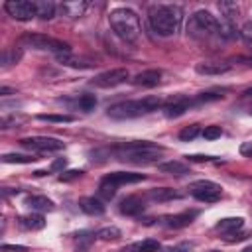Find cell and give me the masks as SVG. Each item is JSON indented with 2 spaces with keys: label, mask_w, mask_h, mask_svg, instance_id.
Instances as JSON below:
<instances>
[{
  "label": "cell",
  "mask_w": 252,
  "mask_h": 252,
  "mask_svg": "<svg viewBox=\"0 0 252 252\" xmlns=\"http://www.w3.org/2000/svg\"><path fill=\"white\" fill-rule=\"evenodd\" d=\"M165 252H191V244H187V242H181V244L169 246Z\"/></svg>",
  "instance_id": "38"
},
{
  "label": "cell",
  "mask_w": 252,
  "mask_h": 252,
  "mask_svg": "<svg viewBox=\"0 0 252 252\" xmlns=\"http://www.w3.org/2000/svg\"><path fill=\"white\" fill-rule=\"evenodd\" d=\"M248 114H250V116H252V104H250V108H248Z\"/></svg>",
  "instance_id": "46"
},
{
  "label": "cell",
  "mask_w": 252,
  "mask_h": 252,
  "mask_svg": "<svg viewBox=\"0 0 252 252\" xmlns=\"http://www.w3.org/2000/svg\"><path fill=\"white\" fill-rule=\"evenodd\" d=\"M220 32V20L217 16H213L207 10H197L191 14L189 24H187V33L191 37L197 39H205V37H213L219 35Z\"/></svg>",
  "instance_id": "5"
},
{
  "label": "cell",
  "mask_w": 252,
  "mask_h": 252,
  "mask_svg": "<svg viewBox=\"0 0 252 252\" xmlns=\"http://www.w3.org/2000/svg\"><path fill=\"white\" fill-rule=\"evenodd\" d=\"M240 154L246 156V158H252V142H244L240 146Z\"/></svg>",
  "instance_id": "41"
},
{
  "label": "cell",
  "mask_w": 252,
  "mask_h": 252,
  "mask_svg": "<svg viewBox=\"0 0 252 252\" xmlns=\"http://www.w3.org/2000/svg\"><path fill=\"white\" fill-rule=\"evenodd\" d=\"M96 238H100V240H116V238H120V230L116 226H104V228L96 230Z\"/></svg>",
  "instance_id": "31"
},
{
  "label": "cell",
  "mask_w": 252,
  "mask_h": 252,
  "mask_svg": "<svg viewBox=\"0 0 252 252\" xmlns=\"http://www.w3.org/2000/svg\"><path fill=\"white\" fill-rule=\"evenodd\" d=\"M77 106H79L81 110H85V112H91V110H94V106H96V96L85 93V94H81V96L77 98Z\"/></svg>",
  "instance_id": "29"
},
{
  "label": "cell",
  "mask_w": 252,
  "mask_h": 252,
  "mask_svg": "<svg viewBox=\"0 0 252 252\" xmlns=\"http://www.w3.org/2000/svg\"><path fill=\"white\" fill-rule=\"evenodd\" d=\"M161 106H163V102H161L159 96H144V98H138V100L116 102V104L108 106L106 114L110 118H116V120H126V118H138V116L150 114V112H154Z\"/></svg>",
  "instance_id": "3"
},
{
  "label": "cell",
  "mask_w": 252,
  "mask_h": 252,
  "mask_svg": "<svg viewBox=\"0 0 252 252\" xmlns=\"http://www.w3.org/2000/svg\"><path fill=\"white\" fill-rule=\"evenodd\" d=\"M20 144L28 150L35 152H59L63 150V142L51 136H32V138H22Z\"/></svg>",
  "instance_id": "9"
},
{
  "label": "cell",
  "mask_w": 252,
  "mask_h": 252,
  "mask_svg": "<svg viewBox=\"0 0 252 252\" xmlns=\"http://www.w3.org/2000/svg\"><path fill=\"white\" fill-rule=\"evenodd\" d=\"M158 169L161 173H169V175H185L189 173V165H185L183 161H165V163H159Z\"/></svg>",
  "instance_id": "25"
},
{
  "label": "cell",
  "mask_w": 252,
  "mask_h": 252,
  "mask_svg": "<svg viewBox=\"0 0 252 252\" xmlns=\"http://www.w3.org/2000/svg\"><path fill=\"white\" fill-rule=\"evenodd\" d=\"M114 154L122 161L152 163V161H156L163 154V148L158 146V144H152V142L142 140V142H126V144H120V146L114 148Z\"/></svg>",
  "instance_id": "4"
},
{
  "label": "cell",
  "mask_w": 252,
  "mask_h": 252,
  "mask_svg": "<svg viewBox=\"0 0 252 252\" xmlns=\"http://www.w3.org/2000/svg\"><path fill=\"white\" fill-rule=\"evenodd\" d=\"M108 24H110L112 32H114L120 39L128 41V43L138 41L140 35H142L140 18H138V14H136L134 10H130V8H116V10H112L110 16H108Z\"/></svg>",
  "instance_id": "2"
},
{
  "label": "cell",
  "mask_w": 252,
  "mask_h": 252,
  "mask_svg": "<svg viewBox=\"0 0 252 252\" xmlns=\"http://www.w3.org/2000/svg\"><path fill=\"white\" fill-rule=\"evenodd\" d=\"M189 193L197 199V201H203V203H215L220 199L222 195V189L219 183L215 181H209V179H199L195 183L189 185Z\"/></svg>",
  "instance_id": "7"
},
{
  "label": "cell",
  "mask_w": 252,
  "mask_h": 252,
  "mask_svg": "<svg viewBox=\"0 0 252 252\" xmlns=\"http://www.w3.org/2000/svg\"><path fill=\"white\" fill-rule=\"evenodd\" d=\"M87 6H89V4H87L85 0H67V2H63V4L59 6V10H61V14H63L65 18L77 20V18H81V16L85 14Z\"/></svg>",
  "instance_id": "14"
},
{
  "label": "cell",
  "mask_w": 252,
  "mask_h": 252,
  "mask_svg": "<svg viewBox=\"0 0 252 252\" xmlns=\"http://www.w3.org/2000/svg\"><path fill=\"white\" fill-rule=\"evenodd\" d=\"M20 59H22V49L12 47L2 53V65H12V63H18Z\"/></svg>",
  "instance_id": "32"
},
{
  "label": "cell",
  "mask_w": 252,
  "mask_h": 252,
  "mask_svg": "<svg viewBox=\"0 0 252 252\" xmlns=\"http://www.w3.org/2000/svg\"><path fill=\"white\" fill-rule=\"evenodd\" d=\"M146 175L144 173H134V171H114V173H108L102 177V181L114 185V187H120V185H128V183H138V181H144Z\"/></svg>",
  "instance_id": "12"
},
{
  "label": "cell",
  "mask_w": 252,
  "mask_h": 252,
  "mask_svg": "<svg viewBox=\"0 0 252 252\" xmlns=\"http://www.w3.org/2000/svg\"><path fill=\"white\" fill-rule=\"evenodd\" d=\"M128 79H130L128 69L118 67V69H110V71H104V73L96 75L93 79V85L94 87H100V89H110V87H116V85L126 83Z\"/></svg>",
  "instance_id": "10"
},
{
  "label": "cell",
  "mask_w": 252,
  "mask_h": 252,
  "mask_svg": "<svg viewBox=\"0 0 252 252\" xmlns=\"http://www.w3.org/2000/svg\"><path fill=\"white\" fill-rule=\"evenodd\" d=\"M179 197H181V195H179L175 189H169V187H156V189H150V191H148V199L158 201V203L171 201V199H179Z\"/></svg>",
  "instance_id": "19"
},
{
  "label": "cell",
  "mask_w": 252,
  "mask_h": 252,
  "mask_svg": "<svg viewBox=\"0 0 252 252\" xmlns=\"http://www.w3.org/2000/svg\"><path fill=\"white\" fill-rule=\"evenodd\" d=\"M98 195H100L102 199H106V201H110V199H112V197L116 195V187L100 179V185H98Z\"/></svg>",
  "instance_id": "33"
},
{
  "label": "cell",
  "mask_w": 252,
  "mask_h": 252,
  "mask_svg": "<svg viewBox=\"0 0 252 252\" xmlns=\"http://www.w3.org/2000/svg\"><path fill=\"white\" fill-rule=\"evenodd\" d=\"M242 252H252V248H246V250H242Z\"/></svg>",
  "instance_id": "47"
},
{
  "label": "cell",
  "mask_w": 252,
  "mask_h": 252,
  "mask_svg": "<svg viewBox=\"0 0 252 252\" xmlns=\"http://www.w3.org/2000/svg\"><path fill=\"white\" fill-rule=\"evenodd\" d=\"M242 96H252V89H246V91L242 93Z\"/></svg>",
  "instance_id": "45"
},
{
  "label": "cell",
  "mask_w": 252,
  "mask_h": 252,
  "mask_svg": "<svg viewBox=\"0 0 252 252\" xmlns=\"http://www.w3.org/2000/svg\"><path fill=\"white\" fill-rule=\"evenodd\" d=\"M20 224L24 228H28V230H39V228L45 226V219L39 213H30V215L20 217Z\"/></svg>",
  "instance_id": "22"
},
{
  "label": "cell",
  "mask_w": 252,
  "mask_h": 252,
  "mask_svg": "<svg viewBox=\"0 0 252 252\" xmlns=\"http://www.w3.org/2000/svg\"><path fill=\"white\" fill-rule=\"evenodd\" d=\"M79 205L87 215H102L104 213V203L96 197H83L79 201Z\"/></svg>",
  "instance_id": "20"
},
{
  "label": "cell",
  "mask_w": 252,
  "mask_h": 252,
  "mask_svg": "<svg viewBox=\"0 0 252 252\" xmlns=\"http://www.w3.org/2000/svg\"><path fill=\"white\" fill-rule=\"evenodd\" d=\"M4 10L8 16H12L14 20H20V22H28L37 16L35 2H30V0H8V2H4Z\"/></svg>",
  "instance_id": "8"
},
{
  "label": "cell",
  "mask_w": 252,
  "mask_h": 252,
  "mask_svg": "<svg viewBox=\"0 0 252 252\" xmlns=\"http://www.w3.org/2000/svg\"><path fill=\"white\" fill-rule=\"evenodd\" d=\"M83 175L81 169H69V171H61L59 175V181H73V179H79Z\"/></svg>",
  "instance_id": "37"
},
{
  "label": "cell",
  "mask_w": 252,
  "mask_h": 252,
  "mask_svg": "<svg viewBox=\"0 0 252 252\" xmlns=\"http://www.w3.org/2000/svg\"><path fill=\"white\" fill-rule=\"evenodd\" d=\"M65 165H67V159H65V158H59V159H55V161L51 163V171H61Z\"/></svg>",
  "instance_id": "40"
},
{
  "label": "cell",
  "mask_w": 252,
  "mask_h": 252,
  "mask_svg": "<svg viewBox=\"0 0 252 252\" xmlns=\"http://www.w3.org/2000/svg\"><path fill=\"white\" fill-rule=\"evenodd\" d=\"M220 134H222L220 126H207L203 130V138L205 140H217V138H220Z\"/></svg>",
  "instance_id": "36"
},
{
  "label": "cell",
  "mask_w": 252,
  "mask_h": 252,
  "mask_svg": "<svg viewBox=\"0 0 252 252\" xmlns=\"http://www.w3.org/2000/svg\"><path fill=\"white\" fill-rule=\"evenodd\" d=\"M12 93L16 94V91H12V89H8V87H2V89H0V94H4V96H6V94H12Z\"/></svg>",
  "instance_id": "44"
},
{
  "label": "cell",
  "mask_w": 252,
  "mask_h": 252,
  "mask_svg": "<svg viewBox=\"0 0 252 252\" xmlns=\"http://www.w3.org/2000/svg\"><path fill=\"white\" fill-rule=\"evenodd\" d=\"M195 71L199 75L205 77H213V75H224L230 71V63H222V61H201L195 65Z\"/></svg>",
  "instance_id": "13"
},
{
  "label": "cell",
  "mask_w": 252,
  "mask_h": 252,
  "mask_svg": "<svg viewBox=\"0 0 252 252\" xmlns=\"http://www.w3.org/2000/svg\"><path fill=\"white\" fill-rule=\"evenodd\" d=\"M37 158H32V156H24V154H4L2 156V161L4 163H32L35 161Z\"/></svg>",
  "instance_id": "30"
},
{
  "label": "cell",
  "mask_w": 252,
  "mask_h": 252,
  "mask_svg": "<svg viewBox=\"0 0 252 252\" xmlns=\"http://www.w3.org/2000/svg\"><path fill=\"white\" fill-rule=\"evenodd\" d=\"M118 209H120V213L126 215V217H136V215H140V213L144 211V203H142V199L130 195V197H126V199L120 201Z\"/></svg>",
  "instance_id": "17"
},
{
  "label": "cell",
  "mask_w": 252,
  "mask_h": 252,
  "mask_svg": "<svg viewBox=\"0 0 252 252\" xmlns=\"http://www.w3.org/2000/svg\"><path fill=\"white\" fill-rule=\"evenodd\" d=\"M37 118L45 122H73L75 120V116H69V114H39Z\"/></svg>",
  "instance_id": "34"
},
{
  "label": "cell",
  "mask_w": 252,
  "mask_h": 252,
  "mask_svg": "<svg viewBox=\"0 0 252 252\" xmlns=\"http://www.w3.org/2000/svg\"><path fill=\"white\" fill-rule=\"evenodd\" d=\"M22 43H26L28 47L39 49V51H53L55 55L71 51L69 43H65L61 39H55V37H49V35H43V33H26L22 37Z\"/></svg>",
  "instance_id": "6"
},
{
  "label": "cell",
  "mask_w": 252,
  "mask_h": 252,
  "mask_svg": "<svg viewBox=\"0 0 252 252\" xmlns=\"http://www.w3.org/2000/svg\"><path fill=\"white\" fill-rule=\"evenodd\" d=\"M189 161H211L213 156H199V154H193V156H187Z\"/></svg>",
  "instance_id": "42"
},
{
  "label": "cell",
  "mask_w": 252,
  "mask_h": 252,
  "mask_svg": "<svg viewBox=\"0 0 252 252\" xmlns=\"http://www.w3.org/2000/svg\"><path fill=\"white\" fill-rule=\"evenodd\" d=\"M35 12L41 20H51L55 16V4L51 0H37L35 2Z\"/></svg>",
  "instance_id": "27"
},
{
  "label": "cell",
  "mask_w": 252,
  "mask_h": 252,
  "mask_svg": "<svg viewBox=\"0 0 252 252\" xmlns=\"http://www.w3.org/2000/svg\"><path fill=\"white\" fill-rule=\"evenodd\" d=\"M2 250L4 252H22V250H26V246H10V244H4Z\"/></svg>",
  "instance_id": "43"
},
{
  "label": "cell",
  "mask_w": 252,
  "mask_h": 252,
  "mask_svg": "<svg viewBox=\"0 0 252 252\" xmlns=\"http://www.w3.org/2000/svg\"><path fill=\"white\" fill-rule=\"evenodd\" d=\"M197 134H199V124H191V126H185V128L179 132V140L189 142V140H193Z\"/></svg>",
  "instance_id": "35"
},
{
  "label": "cell",
  "mask_w": 252,
  "mask_h": 252,
  "mask_svg": "<svg viewBox=\"0 0 252 252\" xmlns=\"http://www.w3.org/2000/svg\"><path fill=\"white\" fill-rule=\"evenodd\" d=\"M26 205L30 207V209H33V211H53V201L51 199H47V197H43V195H32V197H28L26 199Z\"/></svg>",
  "instance_id": "23"
},
{
  "label": "cell",
  "mask_w": 252,
  "mask_h": 252,
  "mask_svg": "<svg viewBox=\"0 0 252 252\" xmlns=\"http://www.w3.org/2000/svg\"><path fill=\"white\" fill-rule=\"evenodd\" d=\"M219 10L222 14V20H226L230 24H234V20L238 18V12H240L236 2H219Z\"/></svg>",
  "instance_id": "26"
},
{
  "label": "cell",
  "mask_w": 252,
  "mask_h": 252,
  "mask_svg": "<svg viewBox=\"0 0 252 252\" xmlns=\"http://www.w3.org/2000/svg\"><path fill=\"white\" fill-rule=\"evenodd\" d=\"M224 94L220 93V91H207V93H199L191 102L193 104H203V102H213V100H219V98H222Z\"/></svg>",
  "instance_id": "28"
},
{
  "label": "cell",
  "mask_w": 252,
  "mask_h": 252,
  "mask_svg": "<svg viewBox=\"0 0 252 252\" xmlns=\"http://www.w3.org/2000/svg\"><path fill=\"white\" fill-rule=\"evenodd\" d=\"M159 81H161V71H159V69H148V71H142V73H138V75L132 79L134 85H138V87H146V89H152V87L159 85Z\"/></svg>",
  "instance_id": "15"
},
{
  "label": "cell",
  "mask_w": 252,
  "mask_h": 252,
  "mask_svg": "<svg viewBox=\"0 0 252 252\" xmlns=\"http://www.w3.org/2000/svg\"><path fill=\"white\" fill-rule=\"evenodd\" d=\"M191 106H193L191 98H187V96H175V98H171V100H167L163 104V114L167 118H177V116L185 114Z\"/></svg>",
  "instance_id": "11"
},
{
  "label": "cell",
  "mask_w": 252,
  "mask_h": 252,
  "mask_svg": "<svg viewBox=\"0 0 252 252\" xmlns=\"http://www.w3.org/2000/svg\"><path fill=\"white\" fill-rule=\"evenodd\" d=\"M242 224H244V219L242 217H226V219H220L215 228L220 230V232L230 234V232H236L238 228H242Z\"/></svg>",
  "instance_id": "21"
},
{
  "label": "cell",
  "mask_w": 252,
  "mask_h": 252,
  "mask_svg": "<svg viewBox=\"0 0 252 252\" xmlns=\"http://www.w3.org/2000/svg\"><path fill=\"white\" fill-rule=\"evenodd\" d=\"M244 238H248L246 232H230V234L226 236L228 242H240V240H244Z\"/></svg>",
  "instance_id": "39"
},
{
  "label": "cell",
  "mask_w": 252,
  "mask_h": 252,
  "mask_svg": "<svg viewBox=\"0 0 252 252\" xmlns=\"http://www.w3.org/2000/svg\"><path fill=\"white\" fill-rule=\"evenodd\" d=\"M159 250V242L154 238H146L142 242H134L130 246H126L122 252H158Z\"/></svg>",
  "instance_id": "24"
},
{
  "label": "cell",
  "mask_w": 252,
  "mask_h": 252,
  "mask_svg": "<svg viewBox=\"0 0 252 252\" xmlns=\"http://www.w3.org/2000/svg\"><path fill=\"white\" fill-rule=\"evenodd\" d=\"M55 57H57V61H59L61 65L73 67V69H89V67L96 65V63H91V61H85V59H81V57L71 55V51H69V53H57Z\"/></svg>",
  "instance_id": "18"
},
{
  "label": "cell",
  "mask_w": 252,
  "mask_h": 252,
  "mask_svg": "<svg viewBox=\"0 0 252 252\" xmlns=\"http://www.w3.org/2000/svg\"><path fill=\"white\" fill-rule=\"evenodd\" d=\"M148 22L158 35L167 37V35L177 33V30L183 22V12L179 6H173V4L152 6L148 12Z\"/></svg>",
  "instance_id": "1"
},
{
  "label": "cell",
  "mask_w": 252,
  "mask_h": 252,
  "mask_svg": "<svg viewBox=\"0 0 252 252\" xmlns=\"http://www.w3.org/2000/svg\"><path fill=\"white\" fill-rule=\"evenodd\" d=\"M213 252H219V250H213Z\"/></svg>",
  "instance_id": "48"
},
{
  "label": "cell",
  "mask_w": 252,
  "mask_h": 252,
  "mask_svg": "<svg viewBox=\"0 0 252 252\" xmlns=\"http://www.w3.org/2000/svg\"><path fill=\"white\" fill-rule=\"evenodd\" d=\"M197 215H199L197 211H183V213H179V215H167V217H163V222H165L169 228H183V226L191 224Z\"/></svg>",
  "instance_id": "16"
}]
</instances>
